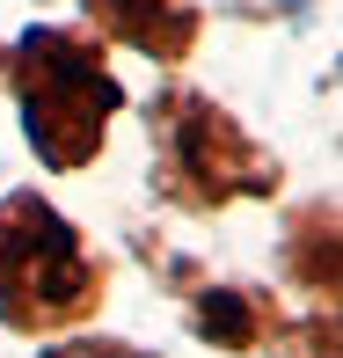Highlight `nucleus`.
<instances>
[{
    "label": "nucleus",
    "mask_w": 343,
    "mask_h": 358,
    "mask_svg": "<svg viewBox=\"0 0 343 358\" xmlns=\"http://www.w3.org/2000/svg\"><path fill=\"white\" fill-rule=\"evenodd\" d=\"M146 132H154V198L175 213L205 220V213H226L234 198H270L285 183V169L198 88L154 95Z\"/></svg>",
    "instance_id": "obj_3"
},
{
    "label": "nucleus",
    "mask_w": 343,
    "mask_h": 358,
    "mask_svg": "<svg viewBox=\"0 0 343 358\" xmlns=\"http://www.w3.org/2000/svg\"><path fill=\"white\" fill-rule=\"evenodd\" d=\"M0 80L15 88L22 139L37 146L44 169H88L103 154L110 117L124 110L117 73L103 66V37L73 29H22L0 52Z\"/></svg>",
    "instance_id": "obj_1"
},
{
    "label": "nucleus",
    "mask_w": 343,
    "mask_h": 358,
    "mask_svg": "<svg viewBox=\"0 0 343 358\" xmlns=\"http://www.w3.org/2000/svg\"><path fill=\"white\" fill-rule=\"evenodd\" d=\"M103 44H132L146 59H183L198 44V0H80Z\"/></svg>",
    "instance_id": "obj_4"
},
{
    "label": "nucleus",
    "mask_w": 343,
    "mask_h": 358,
    "mask_svg": "<svg viewBox=\"0 0 343 358\" xmlns=\"http://www.w3.org/2000/svg\"><path fill=\"white\" fill-rule=\"evenodd\" d=\"M103 256L80 241L73 220H59L37 190L0 198V322L22 336L80 329L103 307Z\"/></svg>",
    "instance_id": "obj_2"
},
{
    "label": "nucleus",
    "mask_w": 343,
    "mask_h": 358,
    "mask_svg": "<svg viewBox=\"0 0 343 358\" xmlns=\"http://www.w3.org/2000/svg\"><path fill=\"white\" fill-rule=\"evenodd\" d=\"M190 329L212 351H256L277 329V307L263 285H198L190 292Z\"/></svg>",
    "instance_id": "obj_5"
},
{
    "label": "nucleus",
    "mask_w": 343,
    "mask_h": 358,
    "mask_svg": "<svg viewBox=\"0 0 343 358\" xmlns=\"http://www.w3.org/2000/svg\"><path fill=\"white\" fill-rule=\"evenodd\" d=\"M44 358H154L146 344H124V336H59Z\"/></svg>",
    "instance_id": "obj_7"
},
{
    "label": "nucleus",
    "mask_w": 343,
    "mask_h": 358,
    "mask_svg": "<svg viewBox=\"0 0 343 358\" xmlns=\"http://www.w3.org/2000/svg\"><path fill=\"white\" fill-rule=\"evenodd\" d=\"M285 271L314 292V300H336V213L329 205L292 213V227H285Z\"/></svg>",
    "instance_id": "obj_6"
},
{
    "label": "nucleus",
    "mask_w": 343,
    "mask_h": 358,
    "mask_svg": "<svg viewBox=\"0 0 343 358\" xmlns=\"http://www.w3.org/2000/svg\"><path fill=\"white\" fill-rule=\"evenodd\" d=\"M277 358H336V322H329V315L300 322V329H292V344L277 351Z\"/></svg>",
    "instance_id": "obj_8"
}]
</instances>
